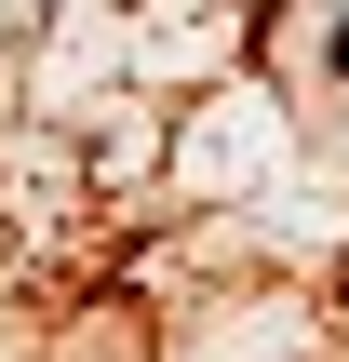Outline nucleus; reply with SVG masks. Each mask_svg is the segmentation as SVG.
Segmentation results:
<instances>
[{
	"label": "nucleus",
	"instance_id": "f257e3e1",
	"mask_svg": "<svg viewBox=\"0 0 349 362\" xmlns=\"http://www.w3.org/2000/svg\"><path fill=\"white\" fill-rule=\"evenodd\" d=\"M323 67H336V81H349V13H336V27H323Z\"/></svg>",
	"mask_w": 349,
	"mask_h": 362
}]
</instances>
